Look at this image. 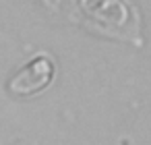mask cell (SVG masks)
<instances>
[{
	"instance_id": "1",
	"label": "cell",
	"mask_w": 151,
	"mask_h": 145,
	"mask_svg": "<svg viewBox=\"0 0 151 145\" xmlns=\"http://www.w3.org/2000/svg\"><path fill=\"white\" fill-rule=\"evenodd\" d=\"M68 17L93 31L141 44L139 13L128 0H68Z\"/></svg>"
},
{
	"instance_id": "2",
	"label": "cell",
	"mask_w": 151,
	"mask_h": 145,
	"mask_svg": "<svg viewBox=\"0 0 151 145\" xmlns=\"http://www.w3.org/2000/svg\"><path fill=\"white\" fill-rule=\"evenodd\" d=\"M54 62L40 54L35 58H31L11 81H9V89L15 95H33L37 91H42L44 87L50 85V81L54 79Z\"/></svg>"
}]
</instances>
